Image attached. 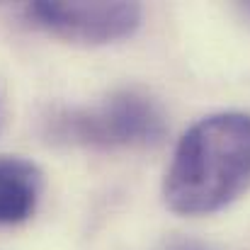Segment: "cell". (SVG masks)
Instances as JSON below:
<instances>
[{"label":"cell","instance_id":"cell-5","mask_svg":"<svg viewBox=\"0 0 250 250\" xmlns=\"http://www.w3.org/2000/svg\"><path fill=\"white\" fill-rule=\"evenodd\" d=\"M163 250H211L209 246H204L202 241H194V238H172L167 241Z\"/></svg>","mask_w":250,"mask_h":250},{"label":"cell","instance_id":"cell-1","mask_svg":"<svg viewBox=\"0 0 250 250\" xmlns=\"http://www.w3.org/2000/svg\"><path fill=\"white\" fill-rule=\"evenodd\" d=\"M250 187V114L219 112L199 119L177 144L163 197L175 214L204 216Z\"/></svg>","mask_w":250,"mask_h":250},{"label":"cell","instance_id":"cell-3","mask_svg":"<svg viewBox=\"0 0 250 250\" xmlns=\"http://www.w3.org/2000/svg\"><path fill=\"white\" fill-rule=\"evenodd\" d=\"M29 17L46 32L76 44H109L131 37L141 22L136 2H49L27 7Z\"/></svg>","mask_w":250,"mask_h":250},{"label":"cell","instance_id":"cell-4","mask_svg":"<svg viewBox=\"0 0 250 250\" xmlns=\"http://www.w3.org/2000/svg\"><path fill=\"white\" fill-rule=\"evenodd\" d=\"M44 175L27 158H0V226H15L27 221L42 197Z\"/></svg>","mask_w":250,"mask_h":250},{"label":"cell","instance_id":"cell-2","mask_svg":"<svg viewBox=\"0 0 250 250\" xmlns=\"http://www.w3.org/2000/svg\"><path fill=\"white\" fill-rule=\"evenodd\" d=\"M54 134L95 148H146L166 136V117L156 100L136 90H119L90 109L61 112Z\"/></svg>","mask_w":250,"mask_h":250}]
</instances>
